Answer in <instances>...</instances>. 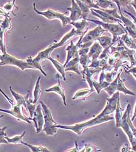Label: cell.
<instances>
[{
  "instance_id": "603a6c76",
  "label": "cell",
  "mask_w": 136,
  "mask_h": 152,
  "mask_svg": "<svg viewBox=\"0 0 136 152\" xmlns=\"http://www.w3.org/2000/svg\"><path fill=\"white\" fill-rule=\"evenodd\" d=\"M117 91H122L126 95H130V96H135L136 94L130 90H129L127 87L125 86V83L123 80L120 79L119 77L118 80V86H117Z\"/></svg>"
},
{
  "instance_id": "5bb4252c",
  "label": "cell",
  "mask_w": 136,
  "mask_h": 152,
  "mask_svg": "<svg viewBox=\"0 0 136 152\" xmlns=\"http://www.w3.org/2000/svg\"><path fill=\"white\" fill-rule=\"evenodd\" d=\"M79 54H78L76 57L71 59L68 63L64 66L65 72L72 71L79 75H81L79 69Z\"/></svg>"
},
{
  "instance_id": "e575fe53",
  "label": "cell",
  "mask_w": 136,
  "mask_h": 152,
  "mask_svg": "<svg viewBox=\"0 0 136 152\" xmlns=\"http://www.w3.org/2000/svg\"><path fill=\"white\" fill-rule=\"evenodd\" d=\"M95 4L101 9H108L113 5V2L108 0H97Z\"/></svg>"
},
{
  "instance_id": "836d02e7",
  "label": "cell",
  "mask_w": 136,
  "mask_h": 152,
  "mask_svg": "<svg viewBox=\"0 0 136 152\" xmlns=\"http://www.w3.org/2000/svg\"><path fill=\"white\" fill-rule=\"evenodd\" d=\"M26 131H23L22 134H21V135H16L13 138H9L7 136H6L5 138L9 143H13V144L22 143V142H23V137L26 134Z\"/></svg>"
},
{
  "instance_id": "cb8c5ba5",
  "label": "cell",
  "mask_w": 136,
  "mask_h": 152,
  "mask_svg": "<svg viewBox=\"0 0 136 152\" xmlns=\"http://www.w3.org/2000/svg\"><path fill=\"white\" fill-rule=\"evenodd\" d=\"M40 79H41V76H39L35 82V85L34 86V91H33L34 99L33 101V103L34 104L38 101L41 93V90L40 88Z\"/></svg>"
},
{
  "instance_id": "4fadbf2b",
  "label": "cell",
  "mask_w": 136,
  "mask_h": 152,
  "mask_svg": "<svg viewBox=\"0 0 136 152\" xmlns=\"http://www.w3.org/2000/svg\"><path fill=\"white\" fill-rule=\"evenodd\" d=\"M71 1L72 7L70 8H67V10L70 12V15L69 18L72 22H77L79 19L81 18L82 11L75 0H71Z\"/></svg>"
},
{
  "instance_id": "f35d334b",
  "label": "cell",
  "mask_w": 136,
  "mask_h": 152,
  "mask_svg": "<svg viewBox=\"0 0 136 152\" xmlns=\"http://www.w3.org/2000/svg\"><path fill=\"white\" fill-rule=\"evenodd\" d=\"M80 1L83 2V3L86 4V5H87L88 6H89L91 8H94V9H98V10H102L99 7H98L94 2L93 0H79Z\"/></svg>"
},
{
  "instance_id": "74e56055",
  "label": "cell",
  "mask_w": 136,
  "mask_h": 152,
  "mask_svg": "<svg viewBox=\"0 0 136 152\" xmlns=\"http://www.w3.org/2000/svg\"><path fill=\"white\" fill-rule=\"evenodd\" d=\"M100 152V150H98L97 148H95V146L91 145V144H86L85 145L84 149L82 151H80V152Z\"/></svg>"
},
{
  "instance_id": "8d00e7d4",
  "label": "cell",
  "mask_w": 136,
  "mask_h": 152,
  "mask_svg": "<svg viewBox=\"0 0 136 152\" xmlns=\"http://www.w3.org/2000/svg\"><path fill=\"white\" fill-rule=\"evenodd\" d=\"M6 129H7L6 127H5L2 129H0V144H1V143L8 144L9 143L5 138V137L7 136V133H6Z\"/></svg>"
},
{
  "instance_id": "8fae6325",
  "label": "cell",
  "mask_w": 136,
  "mask_h": 152,
  "mask_svg": "<svg viewBox=\"0 0 136 152\" xmlns=\"http://www.w3.org/2000/svg\"><path fill=\"white\" fill-rule=\"evenodd\" d=\"M32 120L34 121L37 133L38 134L41 132V131H43V128L44 124V120L41 104L38 105L36 107L34 116L32 118Z\"/></svg>"
},
{
  "instance_id": "83f0119b",
  "label": "cell",
  "mask_w": 136,
  "mask_h": 152,
  "mask_svg": "<svg viewBox=\"0 0 136 152\" xmlns=\"http://www.w3.org/2000/svg\"><path fill=\"white\" fill-rule=\"evenodd\" d=\"M26 61L28 64H29L30 65L33 66L35 69H38V70H40V71L44 76H47V74L44 71V70L43 69V68H42V67H41V63H39V62H38V61H35L31 56H29V57L26 60Z\"/></svg>"
},
{
  "instance_id": "7c38bea8",
  "label": "cell",
  "mask_w": 136,
  "mask_h": 152,
  "mask_svg": "<svg viewBox=\"0 0 136 152\" xmlns=\"http://www.w3.org/2000/svg\"><path fill=\"white\" fill-rule=\"evenodd\" d=\"M101 70H102V68L101 67H98L96 68H87V69H83V71H81V74H82L83 75V79L86 80V82L88 83L91 89H94L92 85V82L93 77L95 75H97L99 72H101Z\"/></svg>"
},
{
  "instance_id": "52a82bcc",
  "label": "cell",
  "mask_w": 136,
  "mask_h": 152,
  "mask_svg": "<svg viewBox=\"0 0 136 152\" xmlns=\"http://www.w3.org/2000/svg\"><path fill=\"white\" fill-rule=\"evenodd\" d=\"M33 10L37 14L44 16L45 18L47 19L48 20H52V19H58L61 20L62 22L63 27H65L66 26L70 24V22H72L69 17L65 16L63 13L55 12V11H53L50 9H48L44 12L38 11L35 7V3L33 4Z\"/></svg>"
},
{
  "instance_id": "44dd1931",
  "label": "cell",
  "mask_w": 136,
  "mask_h": 152,
  "mask_svg": "<svg viewBox=\"0 0 136 152\" xmlns=\"http://www.w3.org/2000/svg\"><path fill=\"white\" fill-rule=\"evenodd\" d=\"M95 91V89H81L78 91L72 97V99H85V98L88 97L92 93Z\"/></svg>"
},
{
  "instance_id": "2e32d148",
  "label": "cell",
  "mask_w": 136,
  "mask_h": 152,
  "mask_svg": "<svg viewBox=\"0 0 136 152\" xmlns=\"http://www.w3.org/2000/svg\"><path fill=\"white\" fill-rule=\"evenodd\" d=\"M102 46L100 45L99 42L95 41L94 44L91 47L88 53V56L90 58H92L91 61L98 60V58L102 52Z\"/></svg>"
},
{
  "instance_id": "7a4b0ae2",
  "label": "cell",
  "mask_w": 136,
  "mask_h": 152,
  "mask_svg": "<svg viewBox=\"0 0 136 152\" xmlns=\"http://www.w3.org/2000/svg\"><path fill=\"white\" fill-rule=\"evenodd\" d=\"M131 110V105L129 103L123 115L120 128L123 129L127 135L132 146V150L136 152V129L134 127L132 121L130 119V113Z\"/></svg>"
},
{
  "instance_id": "ffe728a7",
  "label": "cell",
  "mask_w": 136,
  "mask_h": 152,
  "mask_svg": "<svg viewBox=\"0 0 136 152\" xmlns=\"http://www.w3.org/2000/svg\"><path fill=\"white\" fill-rule=\"evenodd\" d=\"M122 72V69H120L119 73L118 74V76L115 78V79H114L112 82L110 83V84L109 85V86L108 87H106L105 88L103 89L106 92H107L108 93V94L110 96H112L113 94L117 91L118 80L119 77L120 76V74H121Z\"/></svg>"
},
{
  "instance_id": "7bdbcfd3",
  "label": "cell",
  "mask_w": 136,
  "mask_h": 152,
  "mask_svg": "<svg viewBox=\"0 0 136 152\" xmlns=\"http://www.w3.org/2000/svg\"><path fill=\"white\" fill-rule=\"evenodd\" d=\"M124 12L126 13V14H127V15H129L131 18H132V19L134 20V21H135V24H136V17H135L133 14H132L131 13H129V12H127L126 11H124Z\"/></svg>"
},
{
  "instance_id": "1f68e13d",
  "label": "cell",
  "mask_w": 136,
  "mask_h": 152,
  "mask_svg": "<svg viewBox=\"0 0 136 152\" xmlns=\"http://www.w3.org/2000/svg\"><path fill=\"white\" fill-rule=\"evenodd\" d=\"M26 109L27 110L29 111V113H30V118L29 119L32 120V118L34 116V112L35 111V109L36 107L35 106L34 104L33 103V101L31 99H29L27 98L26 100Z\"/></svg>"
},
{
  "instance_id": "d4e9b609",
  "label": "cell",
  "mask_w": 136,
  "mask_h": 152,
  "mask_svg": "<svg viewBox=\"0 0 136 152\" xmlns=\"http://www.w3.org/2000/svg\"><path fill=\"white\" fill-rule=\"evenodd\" d=\"M75 1L79 5L81 10L82 11V16H81V19L87 20V18L88 15L89 14L90 11V7L79 0H75Z\"/></svg>"
},
{
  "instance_id": "e0dca14e",
  "label": "cell",
  "mask_w": 136,
  "mask_h": 152,
  "mask_svg": "<svg viewBox=\"0 0 136 152\" xmlns=\"http://www.w3.org/2000/svg\"><path fill=\"white\" fill-rule=\"evenodd\" d=\"M57 48L54 44H52L44 50L39 52L38 54L37 55V56L33 58L35 61H37L39 63H41V61H43L44 60L48 59V58L50 57L51 54L52 53L53 50Z\"/></svg>"
},
{
  "instance_id": "bcb514c9",
  "label": "cell",
  "mask_w": 136,
  "mask_h": 152,
  "mask_svg": "<svg viewBox=\"0 0 136 152\" xmlns=\"http://www.w3.org/2000/svg\"><path fill=\"white\" fill-rule=\"evenodd\" d=\"M4 117V116L3 115H1V116H0V119H2V118H3Z\"/></svg>"
},
{
  "instance_id": "4316f807",
  "label": "cell",
  "mask_w": 136,
  "mask_h": 152,
  "mask_svg": "<svg viewBox=\"0 0 136 152\" xmlns=\"http://www.w3.org/2000/svg\"><path fill=\"white\" fill-rule=\"evenodd\" d=\"M70 24L73 26L76 30L81 33H84L83 30L89 25L86 19H83L81 22H71Z\"/></svg>"
},
{
  "instance_id": "f1b7e54d",
  "label": "cell",
  "mask_w": 136,
  "mask_h": 152,
  "mask_svg": "<svg viewBox=\"0 0 136 152\" xmlns=\"http://www.w3.org/2000/svg\"><path fill=\"white\" fill-rule=\"evenodd\" d=\"M22 144L25 145L26 146L28 147L31 152H50V150H48L47 148L44 147V146H34L30 144H29L26 142L23 141L22 142Z\"/></svg>"
},
{
  "instance_id": "30bf717a",
  "label": "cell",
  "mask_w": 136,
  "mask_h": 152,
  "mask_svg": "<svg viewBox=\"0 0 136 152\" xmlns=\"http://www.w3.org/2000/svg\"><path fill=\"white\" fill-rule=\"evenodd\" d=\"M87 32V30H86L84 33L81 35V37L80 38L79 41L76 45H74L73 42V41H70V45H69L67 47V48L66 49V50L68 52V54H67V58L66 62L64 64V66L66 65L71 59H72L73 58L76 57L78 54H79L78 51H79V49L81 48V39H82L83 36L84 35V34Z\"/></svg>"
},
{
  "instance_id": "f6af8a7d",
  "label": "cell",
  "mask_w": 136,
  "mask_h": 152,
  "mask_svg": "<svg viewBox=\"0 0 136 152\" xmlns=\"http://www.w3.org/2000/svg\"><path fill=\"white\" fill-rule=\"evenodd\" d=\"M136 118V106H135V111H134V115H133V116L132 119V121H133Z\"/></svg>"
},
{
  "instance_id": "7402d4cb",
  "label": "cell",
  "mask_w": 136,
  "mask_h": 152,
  "mask_svg": "<svg viewBox=\"0 0 136 152\" xmlns=\"http://www.w3.org/2000/svg\"><path fill=\"white\" fill-rule=\"evenodd\" d=\"M48 60L51 61V62L54 65L55 68L57 69V71L61 74V76L62 77L64 81L67 80L66 78V75H65V67L64 65L61 64L59 62H58L57 60L52 58L51 56L48 58Z\"/></svg>"
},
{
  "instance_id": "c3c4849f",
  "label": "cell",
  "mask_w": 136,
  "mask_h": 152,
  "mask_svg": "<svg viewBox=\"0 0 136 152\" xmlns=\"http://www.w3.org/2000/svg\"><path fill=\"white\" fill-rule=\"evenodd\" d=\"M2 22H3V20H2L0 19V24H1V23H2Z\"/></svg>"
},
{
  "instance_id": "ac0fdd59",
  "label": "cell",
  "mask_w": 136,
  "mask_h": 152,
  "mask_svg": "<svg viewBox=\"0 0 136 152\" xmlns=\"http://www.w3.org/2000/svg\"><path fill=\"white\" fill-rule=\"evenodd\" d=\"M123 111V109L120 106V98H118V102H117V105H116V108L115 110L116 114H115V119H116V127L117 128L120 127L122 120V118H123V113L122 112Z\"/></svg>"
},
{
  "instance_id": "60d3db41",
  "label": "cell",
  "mask_w": 136,
  "mask_h": 152,
  "mask_svg": "<svg viewBox=\"0 0 136 152\" xmlns=\"http://www.w3.org/2000/svg\"><path fill=\"white\" fill-rule=\"evenodd\" d=\"M120 6L121 7H127L130 5V4L132 2V0H119Z\"/></svg>"
},
{
  "instance_id": "8992f818",
  "label": "cell",
  "mask_w": 136,
  "mask_h": 152,
  "mask_svg": "<svg viewBox=\"0 0 136 152\" xmlns=\"http://www.w3.org/2000/svg\"><path fill=\"white\" fill-rule=\"evenodd\" d=\"M87 21L93 22L98 25H100L103 28V29L111 33L113 36L112 43L113 44L118 41V37L119 35H123V34H125V33H127L126 30L123 29L121 27L122 24L120 23H118V24L108 23H105L102 21H98V20H94L92 19H87Z\"/></svg>"
},
{
  "instance_id": "6da1fadb",
  "label": "cell",
  "mask_w": 136,
  "mask_h": 152,
  "mask_svg": "<svg viewBox=\"0 0 136 152\" xmlns=\"http://www.w3.org/2000/svg\"><path fill=\"white\" fill-rule=\"evenodd\" d=\"M120 94L119 91H116L111 98L107 99L106 105L102 112L98 115L95 118L91 119L86 122L78 123L72 126H64L57 124V129H62L71 130L79 135H81L83 131L88 127H91L95 125L100 124L106 123L110 120L114 119V118L109 116V114L113 113L115 111L117 105L118 98H120Z\"/></svg>"
},
{
  "instance_id": "681fc988",
  "label": "cell",
  "mask_w": 136,
  "mask_h": 152,
  "mask_svg": "<svg viewBox=\"0 0 136 152\" xmlns=\"http://www.w3.org/2000/svg\"><path fill=\"white\" fill-rule=\"evenodd\" d=\"M133 2H134V3H135V4H136V0H133Z\"/></svg>"
},
{
  "instance_id": "ba28073f",
  "label": "cell",
  "mask_w": 136,
  "mask_h": 152,
  "mask_svg": "<svg viewBox=\"0 0 136 152\" xmlns=\"http://www.w3.org/2000/svg\"><path fill=\"white\" fill-rule=\"evenodd\" d=\"M107 31L102 28V26L99 25L94 29L87 32L83 36L81 39V44L87 42H93L94 41H97L100 37L102 36V34Z\"/></svg>"
},
{
  "instance_id": "4dcf8cb0",
  "label": "cell",
  "mask_w": 136,
  "mask_h": 152,
  "mask_svg": "<svg viewBox=\"0 0 136 152\" xmlns=\"http://www.w3.org/2000/svg\"><path fill=\"white\" fill-rule=\"evenodd\" d=\"M92 85L93 87L94 88V89L97 91L98 94H100V91L102 90V89L105 88L106 87H108L109 86V85L110 84L109 83H108L106 81H104L101 83L97 82L95 80H94V79H92Z\"/></svg>"
},
{
  "instance_id": "ee69618b",
  "label": "cell",
  "mask_w": 136,
  "mask_h": 152,
  "mask_svg": "<svg viewBox=\"0 0 136 152\" xmlns=\"http://www.w3.org/2000/svg\"><path fill=\"white\" fill-rule=\"evenodd\" d=\"M0 15L5 16H7V15H10V12L7 13V12H5V11H4L3 9H2V8H0Z\"/></svg>"
},
{
  "instance_id": "d6986e66",
  "label": "cell",
  "mask_w": 136,
  "mask_h": 152,
  "mask_svg": "<svg viewBox=\"0 0 136 152\" xmlns=\"http://www.w3.org/2000/svg\"><path fill=\"white\" fill-rule=\"evenodd\" d=\"M10 91L11 93L12 96L15 98L16 103L19 105H21V106H23L25 108H26V100L27 98H29V94H28L26 97H23L22 95L17 93L16 92H15V91H13V90L12 89V86L10 87Z\"/></svg>"
},
{
  "instance_id": "ab89813d",
  "label": "cell",
  "mask_w": 136,
  "mask_h": 152,
  "mask_svg": "<svg viewBox=\"0 0 136 152\" xmlns=\"http://www.w3.org/2000/svg\"><path fill=\"white\" fill-rule=\"evenodd\" d=\"M15 0H13L12 1V3H8L7 4H5L4 6V8L7 11H10L12 12V9L13 8V7H15L16 9H18V7L15 5ZM13 13V12H12Z\"/></svg>"
},
{
  "instance_id": "9a60e30c",
  "label": "cell",
  "mask_w": 136,
  "mask_h": 152,
  "mask_svg": "<svg viewBox=\"0 0 136 152\" xmlns=\"http://www.w3.org/2000/svg\"><path fill=\"white\" fill-rule=\"evenodd\" d=\"M57 77L58 78V84L52 86V87H50L49 88L45 89V92H55L57 93L58 94H59V96H61V97L63 99V102L65 106L67 105V100H66V96L65 94V90L64 89L63 87L62 86L61 82H60V77H59V75L58 74L57 75Z\"/></svg>"
},
{
  "instance_id": "9c48e42d",
  "label": "cell",
  "mask_w": 136,
  "mask_h": 152,
  "mask_svg": "<svg viewBox=\"0 0 136 152\" xmlns=\"http://www.w3.org/2000/svg\"><path fill=\"white\" fill-rule=\"evenodd\" d=\"M90 11L92 15L102 20V22L108 23H118L123 24V22H122L120 20L114 18L106 12L103 11L102 9L101 10L98 9L91 8Z\"/></svg>"
},
{
  "instance_id": "277c9868",
  "label": "cell",
  "mask_w": 136,
  "mask_h": 152,
  "mask_svg": "<svg viewBox=\"0 0 136 152\" xmlns=\"http://www.w3.org/2000/svg\"><path fill=\"white\" fill-rule=\"evenodd\" d=\"M0 65H15L19 67L21 70L26 69H35L32 65L28 64L26 60H19L7 53V50L0 54Z\"/></svg>"
},
{
  "instance_id": "d6a6232c",
  "label": "cell",
  "mask_w": 136,
  "mask_h": 152,
  "mask_svg": "<svg viewBox=\"0 0 136 152\" xmlns=\"http://www.w3.org/2000/svg\"><path fill=\"white\" fill-rule=\"evenodd\" d=\"M11 19L9 15H7L5 16V20L0 25L2 30L5 33L7 31L11 29L12 24L11 23Z\"/></svg>"
},
{
  "instance_id": "7dc6e473",
  "label": "cell",
  "mask_w": 136,
  "mask_h": 152,
  "mask_svg": "<svg viewBox=\"0 0 136 152\" xmlns=\"http://www.w3.org/2000/svg\"><path fill=\"white\" fill-rule=\"evenodd\" d=\"M132 75H133V76H135V78H136V74H132Z\"/></svg>"
},
{
  "instance_id": "f546056e",
  "label": "cell",
  "mask_w": 136,
  "mask_h": 152,
  "mask_svg": "<svg viewBox=\"0 0 136 152\" xmlns=\"http://www.w3.org/2000/svg\"><path fill=\"white\" fill-rule=\"evenodd\" d=\"M97 41L99 42L100 45L104 49L110 45H113L112 38L107 36H101Z\"/></svg>"
},
{
  "instance_id": "3957f363",
  "label": "cell",
  "mask_w": 136,
  "mask_h": 152,
  "mask_svg": "<svg viewBox=\"0 0 136 152\" xmlns=\"http://www.w3.org/2000/svg\"><path fill=\"white\" fill-rule=\"evenodd\" d=\"M40 104L42 107L44 120L43 131L47 135H54L57 132L56 126L58 124L53 119L51 110L46 106L43 102L40 101Z\"/></svg>"
},
{
  "instance_id": "b9f144b4",
  "label": "cell",
  "mask_w": 136,
  "mask_h": 152,
  "mask_svg": "<svg viewBox=\"0 0 136 152\" xmlns=\"http://www.w3.org/2000/svg\"><path fill=\"white\" fill-rule=\"evenodd\" d=\"M75 144H76V148H73V149H71V150L67 151V152H79V151H80L79 150V148H78V145L77 141L75 142Z\"/></svg>"
},
{
  "instance_id": "484cf974",
  "label": "cell",
  "mask_w": 136,
  "mask_h": 152,
  "mask_svg": "<svg viewBox=\"0 0 136 152\" xmlns=\"http://www.w3.org/2000/svg\"><path fill=\"white\" fill-rule=\"evenodd\" d=\"M121 40L126 44V45L128 46V48L136 49V44L134 40V39L132 38L129 37V35L128 33H125V34H123L122 37H121Z\"/></svg>"
},
{
  "instance_id": "5b68a950",
  "label": "cell",
  "mask_w": 136,
  "mask_h": 152,
  "mask_svg": "<svg viewBox=\"0 0 136 152\" xmlns=\"http://www.w3.org/2000/svg\"><path fill=\"white\" fill-rule=\"evenodd\" d=\"M0 92L2 93V94L5 97V98L8 100V101L10 102V104L11 105V109H3L0 108V111L3 112L7 113H9L12 116L15 117L17 119L20 120V121H24L30 124H32V122L29 119V118H27L26 116L24 115L22 112L21 110V105L16 104H15L14 102L11 99L9 98L7 95L5 94V93L1 90L0 89Z\"/></svg>"
},
{
  "instance_id": "d590c367",
  "label": "cell",
  "mask_w": 136,
  "mask_h": 152,
  "mask_svg": "<svg viewBox=\"0 0 136 152\" xmlns=\"http://www.w3.org/2000/svg\"><path fill=\"white\" fill-rule=\"evenodd\" d=\"M0 50L2 53L7 50L5 44V32L2 30L0 26Z\"/></svg>"
}]
</instances>
